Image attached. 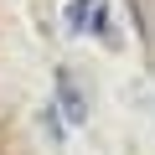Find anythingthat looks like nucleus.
Masks as SVG:
<instances>
[{
	"label": "nucleus",
	"mask_w": 155,
	"mask_h": 155,
	"mask_svg": "<svg viewBox=\"0 0 155 155\" xmlns=\"http://www.w3.org/2000/svg\"><path fill=\"white\" fill-rule=\"evenodd\" d=\"M62 26L72 36H93L98 47H119V21L109 0H67L62 5Z\"/></svg>",
	"instance_id": "obj_1"
},
{
	"label": "nucleus",
	"mask_w": 155,
	"mask_h": 155,
	"mask_svg": "<svg viewBox=\"0 0 155 155\" xmlns=\"http://www.w3.org/2000/svg\"><path fill=\"white\" fill-rule=\"evenodd\" d=\"M52 88H57V104H52V109H57L72 129H83V124H88V88H83V78H72V67H57Z\"/></svg>",
	"instance_id": "obj_2"
}]
</instances>
